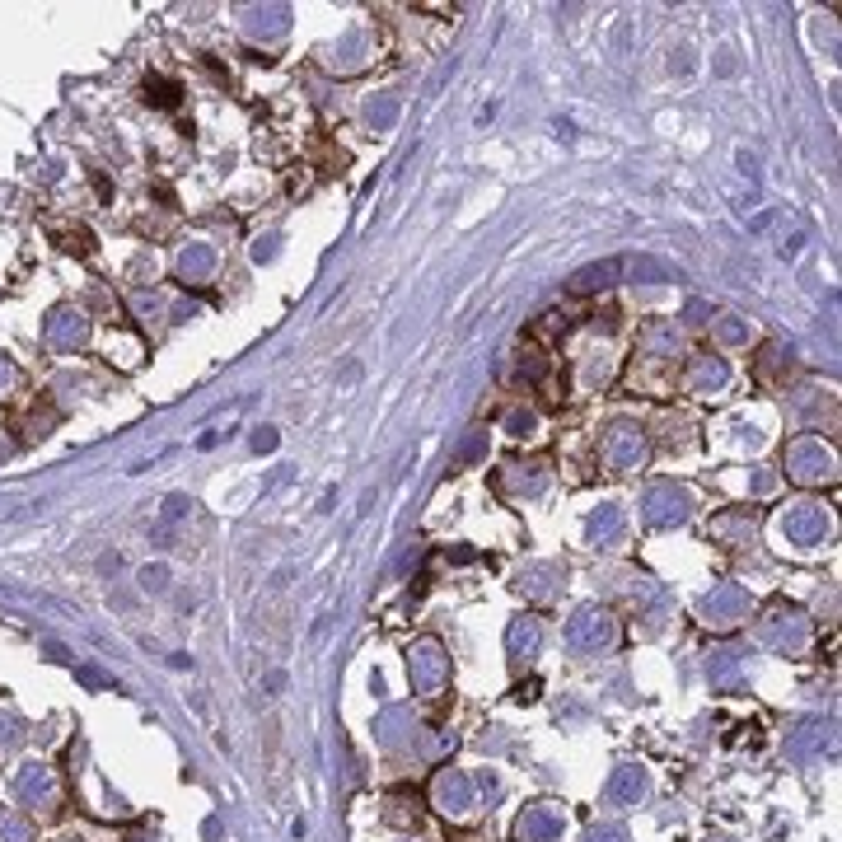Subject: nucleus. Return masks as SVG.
<instances>
[{
  "label": "nucleus",
  "instance_id": "nucleus-1",
  "mask_svg": "<svg viewBox=\"0 0 842 842\" xmlns=\"http://www.w3.org/2000/svg\"><path fill=\"white\" fill-rule=\"evenodd\" d=\"M613 276H618V262H599V267H585V272H576V276H571V291H576V295L604 291V286H613Z\"/></svg>",
  "mask_w": 842,
  "mask_h": 842
}]
</instances>
